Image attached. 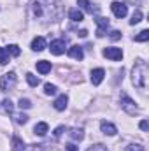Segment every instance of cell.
Instances as JSON below:
<instances>
[{
	"label": "cell",
	"instance_id": "cell-1",
	"mask_svg": "<svg viewBox=\"0 0 149 151\" xmlns=\"http://www.w3.org/2000/svg\"><path fill=\"white\" fill-rule=\"evenodd\" d=\"M132 79L137 88H146V79H148V65L142 60H137L132 70Z\"/></svg>",
	"mask_w": 149,
	"mask_h": 151
},
{
	"label": "cell",
	"instance_id": "cell-2",
	"mask_svg": "<svg viewBox=\"0 0 149 151\" xmlns=\"http://www.w3.org/2000/svg\"><path fill=\"white\" fill-rule=\"evenodd\" d=\"M14 84H16V74H14V72H7V74L2 76V79H0V88H2L4 91H9Z\"/></svg>",
	"mask_w": 149,
	"mask_h": 151
},
{
	"label": "cell",
	"instance_id": "cell-3",
	"mask_svg": "<svg viewBox=\"0 0 149 151\" xmlns=\"http://www.w3.org/2000/svg\"><path fill=\"white\" fill-rule=\"evenodd\" d=\"M111 9H112V12H114L116 18H125L128 14V7L125 4H121V2H112Z\"/></svg>",
	"mask_w": 149,
	"mask_h": 151
},
{
	"label": "cell",
	"instance_id": "cell-4",
	"mask_svg": "<svg viewBox=\"0 0 149 151\" xmlns=\"http://www.w3.org/2000/svg\"><path fill=\"white\" fill-rule=\"evenodd\" d=\"M121 107L126 111L128 114H135L137 113V106L133 104V100L126 95H121Z\"/></svg>",
	"mask_w": 149,
	"mask_h": 151
},
{
	"label": "cell",
	"instance_id": "cell-5",
	"mask_svg": "<svg viewBox=\"0 0 149 151\" xmlns=\"http://www.w3.org/2000/svg\"><path fill=\"white\" fill-rule=\"evenodd\" d=\"M104 56H105V58H111L114 62H117V60L123 58V51H121L119 47H105V49H104Z\"/></svg>",
	"mask_w": 149,
	"mask_h": 151
},
{
	"label": "cell",
	"instance_id": "cell-6",
	"mask_svg": "<svg viewBox=\"0 0 149 151\" xmlns=\"http://www.w3.org/2000/svg\"><path fill=\"white\" fill-rule=\"evenodd\" d=\"M49 49H51V53H53V55H56V56H58V55H63V53H65V40H62V39L53 40Z\"/></svg>",
	"mask_w": 149,
	"mask_h": 151
},
{
	"label": "cell",
	"instance_id": "cell-7",
	"mask_svg": "<svg viewBox=\"0 0 149 151\" xmlns=\"http://www.w3.org/2000/svg\"><path fill=\"white\" fill-rule=\"evenodd\" d=\"M104 76H105V70H104V69H95V70L91 72V83H93L95 86H98V84L104 81Z\"/></svg>",
	"mask_w": 149,
	"mask_h": 151
},
{
	"label": "cell",
	"instance_id": "cell-8",
	"mask_svg": "<svg viewBox=\"0 0 149 151\" xmlns=\"http://www.w3.org/2000/svg\"><path fill=\"white\" fill-rule=\"evenodd\" d=\"M97 23H98L97 35H98V37H104V35H105V28L109 27V19H105V18H97Z\"/></svg>",
	"mask_w": 149,
	"mask_h": 151
},
{
	"label": "cell",
	"instance_id": "cell-9",
	"mask_svg": "<svg viewBox=\"0 0 149 151\" xmlns=\"http://www.w3.org/2000/svg\"><path fill=\"white\" fill-rule=\"evenodd\" d=\"M100 128H102V132H104L105 135H116V132H117V128H116L112 123H107V121H102Z\"/></svg>",
	"mask_w": 149,
	"mask_h": 151
},
{
	"label": "cell",
	"instance_id": "cell-10",
	"mask_svg": "<svg viewBox=\"0 0 149 151\" xmlns=\"http://www.w3.org/2000/svg\"><path fill=\"white\" fill-rule=\"evenodd\" d=\"M67 102H69L67 95H60V97L54 100V109H56V111H63V109L67 107Z\"/></svg>",
	"mask_w": 149,
	"mask_h": 151
},
{
	"label": "cell",
	"instance_id": "cell-11",
	"mask_svg": "<svg viewBox=\"0 0 149 151\" xmlns=\"http://www.w3.org/2000/svg\"><path fill=\"white\" fill-rule=\"evenodd\" d=\"M69 55L75 58V60H82L84 58V53H82V47L81 46H72L70 49H69Z\"/></svg>",
	"mask_w": 149,
	"mask_h": 151
},
{
	"label": "cell",
	"instance_id": "cell-12",
	"mask_svg": "<svg viewBox=\"0 0 149 151\" xmlns=\"http://www.w3.org/2000/svg\"><path fill=\"white\" fill-rule=\"evenodd\" d=\"M46 47V39L44 37H35L32 40V49L34 51H42Z\"/></svg>",
	"mask_w": 149,
	"mask_h": 151
},
{
	"label": "cell",
	"instance_id": "cell-13",
	"mask_svg": "<svg viewBox=\"0 0 149 151\" xmlns=\"http://www.w3.org/2000/svg\"><path fill=\"white\" fill-rule=\"evenodd\" d=\"M37 70L40 72V74H47L49 70H51V63L49 62H46V60H40V62H37Z\"/></svg>",
	"mask_w": 149,
	"mask_h": 151
},
{
	"label": "cell",
	"instance_id": "cell-14",
	"mask_svg": "<svg viewBox=\"0 0 149 151\" xmlns=\"http://www.w3.org/2000/svg\"><path fill=\"white\" fill-rule=\"evenodd\" d=\"M69 18L77 23V21H82V19H84V14H82V11H79V9H70Z\"/></svg>",
	"mask_w": 149,
	"mask_h": 151
},
{
	"label": "cell",
	"instance_id": "cell-15",
	"mask_svg": "<svg viewBox=\"0 0 149 151\" xmlns=\"http://www.w3.org/2000/svg\"><path fill=\"white\" fill-rule=\"evenodd\" d=\"M47 130H49L47 123H37V125H35V128H34V132H35L37 135H46V134H47Z\"/></svg>",
	"mask_w": 149,
	"mask_h": 151
},
{
	"label": "cell",
	"instance_id": "cell-16",
	"mask_svg": "<svg viewBox=\"0 0 149 151\" xmlns=\"http://www.w3.org/2000/svg\"><path fill=\"white\" fill-rule=\"evenodd\" d=\"M70 137H72L74 141H82V139H84L82 128H72V130H70Z\"/></svg>",
	"mask_w": 149,
	"mask_h": 151
},
{
	"label": "cell",
	"instance_id": "cell-17",
	"mask_svg": "<svg viewBox=\"0 0 149 151\" xmlns=\"http://www.w3.org/2000/svg\"><path fill=\"white\" fill-rule=\"evenodd\" d=\"M77 4H79V7L84 9L86 12H93V7H91V4H90L88 0H77Z\"/></svg>",
	"mask_w": 149,
	"mask_h": 151
},
{
	"label": "cell",
	"instance_id": "cell-18",
	"mask_svg": "<svg viewBox=\"0 0 149 151\" xmlns=\"http://www.w3.org/2000/svg\"><path fill=\"white\" fill-rule=\"evenodd\" d=\"M140 21H142V12H140V11H135L133 16H132V19H130V25H137V23H140Z\"/></svg>",
	"mask_w": 149,
	"mask_h": 151
},
{
	"label": "cell",
	"instance_id": "cell-19",
	"mask_svg": "<svg viewBox=\"0 0 149 151\" xmlns=\"http://www.w3.org/2000/svg\"><path fill=\"white\" fill-rule=\"evenodd\" d=\"M149 39V30H142L139 35H135V42H146Z\"/></svg>",
	"mask_w": 149,
	"mask_h": 151
},
{
	"label": "cell",
	"instance_id": "cell-20",
	"mask_svg": "<svg viewBox=\"0 0 149 151\" xmlns=\"http://www.w3.org/2000/svg\"><path fill=\"white\" fill-rule=\"evenodd\" d=\"M0 63H2V65L9 63V53H7L4 47H0Z\"/></svg>",
	"mask_w": 149,
	"mask_h": 151
},
{
	"label": "cell",
	"instance_id": "cell-21",
	"mask_svg": "<svg viewBox=\"0 0 149 151\" xmlns=\"http://www.w3.org/2000/svg\"><path fill=\"white\" fill-rule=\"evenodd\" d=\"M27 81H28V84H30V86H37L39 83H40V81H39V77H37V76L30 74V72L27 74Z\"/></svg>",
	"mask_w": 149,
	"mask_h": 151
},
{
	"label": "cell",
	"instance_id": "cell-22",
	"mask_svg": "<svg viewBox=\"0 0 149 151\" xmlns=\"http://www.w3.org/2000/svg\"><path fill=\"white\" fill-rule=\"evenodd\" d=\"M7 53H11L12 56H19V53H21V49L16 46V44H11L9 47H7Z\"/></svg>",
	"mask_w": 149,
	"mask_h": 151
},
{
	"label": "cell",
	"instance_id": "cell-23",
	"mask_svg": "<svg viewBox=\"0 0 149 151\" xmlns=\"http://www.w3.org/2000/svg\"><path fill=\"white\" fill-rule=\"evenodd\" d=\"M44 91H46V95H54V93H56V86L51 84V83H47V84L44 86Z\"/></svg>",
	"mask_w": 149,
	"mask_h": 151
},
{
	"label": "cell",
	"instance_id": "cell-24",
	"mask_svg": "<svg viewBox=\"0 0 149 151\" xmlns=\"http://www.w3.org/2000/svg\"><path fill=\"white\" fill-rule=\"evenodd\" d=\"M14 119H16V123L25 125V123L28 121V116H27V114H14Z\"/></svg>",
	"mask_w": 149,
	"mask_h": 151
},
{
	"label": "cell",
	"instance_id": "cell-25",
	"mask_svg": "<svg viewBox=\"0 0 149 151\" xmlns=\"http://www.w3.org/2000/svg\"><path fill=\"white\" fill-rule=\"evenodd\" d=\"M18 106H19V107H21V109H30V107H32V102H30V100H28V99H21V100H19V104H18Z\"/></svg>",
	"mask_w": 149,
	"mask_h": 151
},
{
	"label": "cell",
	"instance_id": "cell-26",
	"mask_svg": "<svg viewBox=\"0 0 149 151\" xmlns=\"http://www.w3.org/2000/svg\"><path fill=\"white\" fill-rule=\"evenodd\" d=\"M12 150H14V151H23V150H25L19 139H14V141H12Z\"/></svg>",
	"mask_w": 149,
	"mask_h": 151
},
{
	"label": "cell",
	"instance_id": "cell-27",
	"mask_svg": "<svg viewBox=\"0 0 149 151\" xmlns=\"http://www.w3.org/2000/svg\"><path fill=\"white\" fill-rule=\"evenodd\" d=\"M2 104H4V109H5V111H9V113H12V111H14V106H12V102H11L9 99H5Z\"/></svg>",
	"mask_w": 149,
	"mask_h": 151
},
{
	"label": "cell",
	"instance_id": "cell-28",
	"mask_svg": "<svg viewBox=\"0 0 149 151\" xmlns=\"http://www.w3.org/2000/svg\"><path fill=\"white\" fill-rule=\"evenodd\" d=\"M125 151H144V148L140 144H130V146H126Z\"/></svg>",
	"mask_w": 149,
	"mask_h": 151
},
{
	"label": "cell",
	"instance_id": "cell-29",
	"mask_svg": "<svg viewBox=\"0 0 149 151\" xmlns=\"http://www.w3.org/2000/svg\"><path fill=\"white\" fill-rule=\"evenodd\" d=\"M88 151H107V148L104 144H95V146H90Z\"/></svg>",
	"mask_w": 149,
	"mask_h": 151
},
{
	"label": "cell",
	"instance_id": "cell-30",
	"mask_svg": "<svg viewBox=\"0 0 149 151\" xmlns=\"http://www.w3.org/2000/svg\"><path fill=\"white\" fill-rule=\"evenodd\" d=\"M109 37H111L112 40H117V39H121V32H119V30H112Z\"/></svg>",
	"mask_w": 149,
	"mask_h": 151
},
{
	"label": "cell",
	"instance_id": "cell-31",
	"mask_svg": "<svg viewBox=\"0 0 149 151\" xmlns=\"http://www.w3.org/2000/svg\"><path fill=\"white\" fill-rule=\"evenodd\" d=\"M139 127H140V128H142V130H144V132H148V128H149V123H148V121H146V119H142V121H140V125H139Z\"/></svg>",
	"mask_w": 149,
	"mask_h": 151
},
{
	"label": "cell",
	"instance_id": "cell-32",
	"mask_svg": "<svg viewBox=\"0 0 149 151\" xmlns=\"http://www.w3.org/2000/svg\"><path fill=\"white\" fill-rule=\"evenodd\" d=\"M63 130H65V128H63V127H58V128H56V130H54V137H60V135H62V134H63Z\"/></svg>",
	"mask_w": 149,
	"mask_h": 151
},
{
	"label": "cell",
	"instance_id": "cell-33",
	"mask_svg": "<svg viewBox=\"0 0 149 151\" xmlns=\"http://www.w3.org/2000/svg\"><path fill=\"white\" fill-rule=\"evenodd\" d=\"M65 148H67V151H79V148H77L75 144H67Z\"/></svg>",
	"mask_w": 149,
	"mask_h": 151
},
{
	"label": "cell",
	"instance_id": "cell-34",
	"mask_svg": "<svg viewBox=\"0 0 149 151\" xmlns=\"http://www.w3.org/2000/svg\"><path fill=\"white\" fill-rule=\"evenodd\" d=\"M79 35H81V37H86V35H88V32H86V30H81V32H79Z\"/></svg>",
	"mask_w": 149,
	"mask_h": 151
}]
</instances>
